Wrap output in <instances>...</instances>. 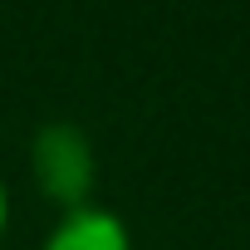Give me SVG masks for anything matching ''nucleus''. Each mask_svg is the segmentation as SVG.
<instances>
[{"label":"nucleus","instance_id":"1","mask_svg":"<svg viewBox=\"0 0 250 250\" xmlns=\"http://www.w3.org/2000/svg\"><path fill=\"white\" fill-rule=\"evenodd\" d=\"M30 177H35V191L64 211H79L93 201V187H98V147H93V133L74 118H49L30 133Z\"/></svg>","mask_w":250,"mask_h":250},{"label":"nucleus","instance_id":"2","mask_svg":"<svg viewBox=\"0 0 250 250\" xmlns=\"http://www.w3.org/2000/svg\"><path fill=\"white\" fill-rule=\"evenodd\" d=\"M40 250H133V230L113 206L88 201L79 211H64L40 240Z\"/></svg>","mask_w":250,"mask_h":250},{"label":"nucleus","instance_id":"3","mask_svg":"<svg viewBox=\"0 0 250 250\" xmlns=\"http://www.w3.org/2000/svg\"><path fill=\"white\" fill-rule=\"evenodd\" d=\"M10 226V187H5V172H0V235Z\"/></svg>","mask_w":250,"mask_h":250}]
</instances>
